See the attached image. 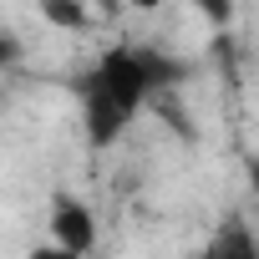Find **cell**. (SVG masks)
<instances>
[{
	"instance_id": "8",
	"label": "cell",
	"mask_w": 259,
	"mask_h": 259,
	"mask_svg": "<svg viewBox=\"0 0 259 259\" xmlns=\"http://www.w3.org/2000/svg\"><path fill=\"white\" fill-rule=\"evenodd\" d=\"M102 11H122V6H133V0H97Z\"/></svg>"
},
{
	"instance_id": "2",
	"label": "cell",
	"mask_w": 259,
	"mask_h": 259,
	"mask_svg": "<svg viewBox=\"0 0 259 259\" xmlns=\"http://www.w3.org/2000/svg\"><path fill=\"white\" fill-rule=\"evenodd\" d=\"M46 239H56V244H66V249H76L81 259L97 249V239H102V224H97V208L87 203V198H76V193H51V208H46Z\"/></svg>"
},
{
	"instance_id": "5",
	"label": "cell",
	"mask_w": 259,
	"mask_h": 259,
	"mask_svg": "<svg viewBox=\"0 0 259 259\" xmlns=\"http://www.w3.org/2000/svg\"><path fill=\"white\" fill-rule=\"evenodd\" d=\"M193 11H198L208 26H229V21H234V0H193Z\"/></svg>"
},
{
	"instance_id": "3",
	"label": "cell",
	"mask_w": 259,
	"mask_h": 259,
	"mask_svg": "<svg viewBox=\"0 0 259 259\" xmlns=\"http://www.w3.org/2000/svg\"><path fill=\"white\" fill-rule=\"evenodd\" d=\"M198 259H259V234H254L239 213H229V219L203 239Z\"/></svg>"
},
{
	"instance_id": "1",
	"label": "cell",
	"mask_w": 259,
	"mask_h": 259,
	"mask_svg": "<svg viewBox=\"0 0 259 259\" xmlns=\"http://www.w3.org/2000/svg\"><path fill=\"white\" fill-rule=\"evenodd\" d=\"M178 81L173 61L143 46H112L92 61V71L76 81V102H81V133L87 143L102 153L112 143H122V133L138 122V112L168 87Z\"/></svg>"
},
{
	"instance_id": "7",
	"label": "cell",
	"mask_w": 259,
	"mask_h": 259,
	"mask_svg": "<svg viewBox=\"0 0 259 259\" xmlns=\"http://www.w3.org/2000/svg\"><path fill=\"white\" fill-rule=\"evenodd\" d=\"M244 178H249V193H254V208H259V153L244 163Z\"/></svg>"
},
{
	"instance_id": "4",
	"label": "cell",
	"mask_w": 259,
	"mask_h": 259,
	"mask_svg": "<svg viewBox=\"0 0 259 259\" xmlns=\"http://www.w3.org/2000/svg\"><path fill=\"white\" fill-rule=\"evenodd\" d=\"M41 16L56 31H87V0H41Z\"/></svg>"
},
{
	"instance_id": "6",
	"label": "cell",
	"mask_w": 259,
	"mask_h": 259,
	"mask_svg": "<svg viewBox=\"0 0 259 259\" xmlns=\"http://www.w3.org/2000/svg\"><path fill=\"white\" fill-rule=\"evenodd\" d=\"M26 259H81L76 249H66V244H56V239H46V244H36Z\"/></svg>"
},
{
	"instance_id": "9",
	"label": "cell",
	"mask_w": 259,
	"mask_h": 259,
	"mask_svg": "<svg viewBox=\"0 0 259 259\" xmlns=\"http://www.w3.org/2000/svg\"><path fill=\"white\" fill-rule=\"evenodd\" d=\"M163 0H133V11H158Z\"/></svg>"
}]
</instances>
